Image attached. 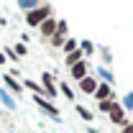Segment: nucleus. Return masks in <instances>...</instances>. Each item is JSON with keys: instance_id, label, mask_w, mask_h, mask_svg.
Here are the masks:
<instances>
[{"instance_id": "obj_1", "label": "nucleus", "mask_w": 133, "mask_h": 133, "mask_svg": "<svg viewBox=\"0 0 133 133\" xmlns=\"http://www.w3.org/2000/svg\"><path fill=\"white\" fill-rule=\"evenodd\" d=\"M51 13V8H38V10H33V13H28V23L31 26H36V23H41L44 18Z\"/></svg>"}, {"instance_id": "obj_2", "label": "nucleus", "mask_w": 133, "mask_h": 133, "mask_svg": "<svg viewBox=\"0 0 133 133\" xmlns=\"http://www.w3.org/2000/svg\"><path fill=\"white\" fill-rule=\"evenodd\" d=\"M110 118H113L115 123H123V110H120V108L115 105V108H113V115H110Z\"/></svg>"}, {"instance_id": "obj_3", "label": "nucleus", "mask_w": 133, "mask_h": 133, "mask_svg": "<svg viewBox=\"0 0 133 133\" xmlns=\"http://www.w3.org/2000/svg\"><path fill=\"white\" fill-rule=\"evenodd\" d=\"M72 74L74 77H84V64H74L72 66Z\"/></svg>"}, {"instance_id": "obj_4", "label": "nucleus", "mask_w": 133, "mask_h": 133, "mask_svg": "<svg viewBox=\"0 0 133 133\" xmlns=\"http://www.w3.org/2000/svg\"><path fill=\"white\" fill-rule=\"evenodd\" d=\"M44 36H51V31H54V21H49V23H44Z\"/></svg>"}, {"instance_id": "obj_5", "label": "nucleus", "mask_w": 133, "mask_h": 133, "mask_svg": "<svg viewBox=\"0 0 133 133\" xmlns=\"http://www.w3.org/2000/svg\"><path fill=\"white\" fill-rule=\"evenodd\" d=\"M82 87L87 90V92H92V90H95V82H92V79H84V82H82Z\"/></svg>"}, {"instance_id": "obj_6", "label": "nucleus", "mask_w": 133, "mask_h": 133, "mask_svg": "<svg viewBox=\"0 0 133 133\" xmlns=\"http://www.w3.org/2000/svg\"><path fill=\"white\" fill-rule=\"evenodd\" d=\"M108 95H110V90H108V87H100V92H97V97H102V100H105V97H108Z\"/></svg>"}, {"instance_id": "obj_7", "label": "nucleus", "mask_w": 133, "mask_h": 133, "mask_svg": "<svg viewBox=\"0 0 133 133\" xmlns=\"http://www.w3.org/2000/svg\"><path fill=\"white\" fill-rule=\"evenodd\" d=\"M123 133H133V125H128V128H125V131H123Z\"/></svg>"}]
</instances>
